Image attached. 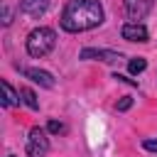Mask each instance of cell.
<instances>
[{
  "label": "cell",
  "instance_id": "6da1fadb",
  "mask_svg": "<svg viewBox=\"0 0 157 157\" xmlns=\"http://www.w3.org/2000/svg\"><path fill=\"white\" fill-rule=\"evenodd\" d=\"M105 12L98 0H69L61 10V29L78 34L98 27L103 22Z\"/></svg>",
  "mask_w": 157,
  "mask_h": 157
},
{
  "label": "cell",
  "instance_id": "7a4b0ae2",
  "mask_svg": "<svg viewBox=\"0 0 157 157\" xmlns=\"http://www.w3.org/2000/svg\"><path fill=\"white\" fill-rule=\"evenodd\" d=\"M54 44H56V32L52 27H37V29H32L27 34V44L25 47H27L29 56L42 59V56H47L54 49Z\"/></svg>",
  "mask_w": 157,
  "mask_h": 157
},
{
  "label": "cell",
  "instance_id": "3957f363",
  "mask_svg": "<svg viewBox=\"0 0 157 157\" xmlns=\"http://www.w3.org/2000/svg\"><path fill=\"white\" fill-rule=\"evenodd\" d=\"M49 130L34 125L27 135V157H44L49 152V137H47Z\"/></svg>",
  "mask_w": 157,
  "mask_h": 157
},
{
  "label": "cell",
  "instance_id": "277c9868",
  "mask_svg": "<svg viewBox=\"0 0 157 157\" xmlns=\"http://www.w3.org/2000/svg\"><path fill=\"white\" fill-rule=\"evenodd\" d=\"M152 10V0H125V15L130 22H142Z\"/></svg>",
  "mask_w": 157,
  "mask_h": 157
},
{
  "label": "cell",
  "instance_id": "5b68a950",
  "mask_svg": "<svg viewBox=\"0 0 157 157\" xmlns=\"http://www.w3.org/2000/svg\"><path fill=\"white\" fill-rule=\"evenodd\" d=\"M120 37L128 39V42H147L150 39V32L142 22H125L120 27Z\"/></svg>",
  "mask_w": 157,
  "mask_h": 157
},
{
  "label": "cell",
  "instance_id": "8992f818",
  "mask_svg": "<svg viewBox=\"0 0 157 157\" xmlns=\"http://www.w3.org/2000/svg\"><path fill=\"white\" fill-rule=\"evenodd\" d=\"M81 59H98V61H105V64H115L123 59L120 52H113V49H93V47H86L81 49Z\"/></svg>",
  "mask_w": 157,
  "mask_h": 157
},
{
  "label": "cell",
  "instance_id": "52a82bcc",
  "mask_svg": "<svg viewBox=\"0 0 157 157\" xmlns=\"http://www.w3.org/2000/svg\"><path fill=\"white\" fill-rule=\"evenodd\" d=\"M20 71H22V76H27L32 83H39V86H44V88H54V76H52L49 71L34 69V66H22Z\"/></svg>",
  "mask_w": 157,
  "mask_h": 157
},
{
  "label": "cell",
  "instance_id": "ba28073f",
  "mask_svg": "<svg viewBox=\"0 0 157 157\" xmlns=\"http://www.w3.org/2000/svg\"><path fill=\"white\" fill-rule=\"evenodd\" d=\"M47 10H49V0H20V12H25L27 17L39 20Z\"/></svg>",
  "mask_w": 157,
  "mask_h": 157
},
{
  "label": "cell",
  "instance_id": "9c48e42d",
  "mask_svg": "<svg viewBox=\"0 0 157 157\" xmlns=\"http://www.w3.org/2000/svg\"><path fill=\"white\" fill-rule=\"evenodd\" d=\"M0 86H2V93H5V98H2V105H5V108H12V105H17V103L22 101V98H20V91H15L7 81H2Z\"/></svg>",
  "mask_w": 157,
  "mask_h": 157
},
{
  "label": "cell",
  "instance_id": "30bf717a",
  "mask_svg": "<svg viewBox=\"0 0 157 157\" xmlns=\"http://www.w3.org/2000/svg\"><path fill=\"white\" fill-rule=\"evenodd\" d=\"M20 96H22V101H25L32 110H39V101H37V96H34V91H32V88H27V86H25V88H20Z\"/></svg>",
  "mask_w": 157,
  "mask_h": 157
},
{
  "label": "cell",
  "instance_id": "8fae6325",
  "mask_svg": "<svg viewBox=\"0 0 157 157\" xmlns=\"http://www.w3.org/2000/svg\"><path fill=\"white\" fill-rule=\"evenodd\" d=\"M130 74H142L145 69H147V61L142 59V56H135V59H130Z\"/></svg>",
  "mask_w": 157,
  "mask_h": 157
},
{
  "label": "cell",
  "instance_id": "7c38bea8",
  "mask_svg": "<svg viewBox=\"0 0 157 157\" xmlns=\"http://www.w3.org/2000/svg\"><path fill=\"white\" fill-rule=\"evenodd\" d=\"M47 130H49V132H54V135H59V132H66V125H64V123H59V120H49Z\"/></svg>",
  "mask_w": 157,
  "mask_h": 157
},
{
  "label": "cell",
  "instance_id": "4fadbf2b",
  "mask_svg": "<svg viewBox=\"0 0 157 157\" xmlns=\"http://www.w3.org/2000/svg\"><path fill=\"white\" fill-rule=\"evenodd\" d=\"M130 105H132V98H130V96H123V101L118 103V110H128Z\"/></svg>",
  "mask_w": 157,
  "mask_h": 157
},
{
  "label": "cell",
  "instance_id": "5bb4252c",
  "mask_svg": "<svg viewBox=\"0 0 157 157\" xmlns=\"http://www.w3.org/2000/svg\"><path fill=\"white\" fill-rule=\"evenodd\" d=\"M142 147L150 152H157V140H142Z\"/></svg>",
  "mask_w": 157,
  "mask_h": 157
},
{
  "label": "cell",
  "instance_id": "9a60e30c",
  "mask_svg": "<svg viewBox=\"0 0 157 157\" xmlns=\"http://www.w3.org/2000/svg\"><path fill=\"white\" fill-rule=\"evenodd\" d=\"M7 157H15V155H7Z\"/></svg>",
  "mask_w": 157,
  "mask_h": 157
}]
</instances>
